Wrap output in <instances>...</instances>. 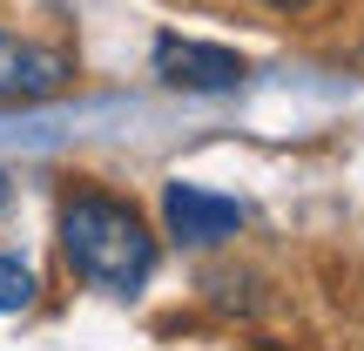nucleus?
I'll use <instances>...</instances> for the list:
<instances>
[{
  "mask_svg": "<svg viewBox=\"0 0 364 351\" xmlns=\"http://www.w3.org/2000/svg\"><path fill=\"white\" fill-rule=\"evenodd\" d=\"M0 203H7V176H0Z\"/></svg>",
  "mask_w": 364,
  "mask_h": 351,
  "instance_id": "0eeeda50",
  "label": "nucleus"
},
{
  "mask_svg": "<svg viewBox=\"0 0 364 351\" xmlns=\"http://www.w3.org/2000/svg\"><path fill=\"white\" fill-rule=\"evenodd\" d=\"M75 81V61L61 48H41V41L0 27V108H27V102H48Z\"/></svg>",
  "mask_w": 364,
  "mask_h": 351,
  "instance_id": "7ed1b4c3",
  "label": "nucleus"
},
{
  "mask_svg": "<svg viewBox=\"0 0 364 351\" xmlns=\"http://www.w3.org/2000/svg\"><path fill=\"white\" fill-rule=\"evenodd\" d=\"M263 7H284V14H290V7H304V0H263Z\"/></svg>",
  "mask_w": 364,
  "mask_h": 351,
  "instance_id": "423d86ee",
  "label": "nucleus"
},
{
  "mask_svg": "<svg viewBox=\"0 0 364 351\" xmlns=\"http://www.w3.org/2000/svg\"><path fill=\"white\" fill-rule=\"evenodd\" d=\"M156 75L182 95H230L243 88V54L236 48H216V41H189V34H162L156 41Z\"/></svg>",
  "mask_w": 364,
  "mask_h": 351,
  "instance_id": "f03ea898",
  "label": "nucleus"
},
{
  "mask_svg": "<svg viewBox=\"0 0 364 351\" xmlns=\"http://www.w3.org/2000/svg\"><path fill=\"white\" fill-rule=\"evenodd\" d=\"M34 304V271L21 257H0V311H27Z\"/></svg>",
  "mask_w": 364,
  "mask_h": 351,
  "instance_id": "39448f33",
  "label": "nucleus"
},
{
  "mask_svg": "<svg viewBox=\"0 0 364 351\" xmlns=\"http://www.w3.org/2000/svg\"><path fill=\"white\" fill-rule=\"evenodd\" d=\"M61 257L81 284L108 290V298H135L156 277V236L135 203L108 189H75L61 203Z\"/></svg>",
  "mask_w": 364,
  "mask_h": 351,
  "instance_id": "f257e3e1",
  "label": "nucleus"
},
{
  "mask_svg": "<svg viewBox=\"0 0 364 351\" xmlns=\"http://www.w3.org/2000/svg\"><path fill=\"white\" fill-rule=\"evenodd\" d=\"M162 223H169L176 243L209 250V243L243 230V203L236 196H216V189H196V182H169L162 189Z\"/></svg>",
  "mask_w": 364,
  "mask_h": 351,
  "instance_id": "20e7f679",
  "label": "nucleus"
}]
</instances>
